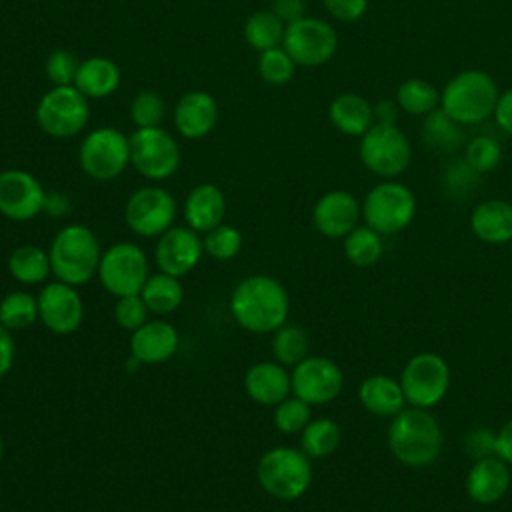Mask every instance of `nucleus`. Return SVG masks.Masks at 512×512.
Returning a JSON list of instances; mask_svg holds the SVG:
<instances>
[{"label": "nucleus", "mask_w": 512, "mask_h": 512, "mask_svg": "<svg viewBox=\"0 0 512 512\" xmlns=\"http://www.w3.org/2000/svg\"><path fill=\"white\" fill-rule=\"evenodd\" d=\"M290 296L280 280L268 274L242 278L230 294V314L252 334H272L286 324Z\"/></svg>", "instance_id": "nucleus-1"}, {"label": "nucleus", "mask_w": 512, "mask_h": 512, "mask_svg": "<svg viewBox=\"0 0 512 512\" xmlns=\"http://www.w3.org/2000/svg\"><path fill=\"white\" fill-rule=\"evenodd\" d=\"M388 446L398 462L422 468L438 458L442 450V428L426 408H404L392 416Z\"/></svg>", "instance_id": "nucleus-2"}, {"label": "nucleus", "mask_w": 512, "mask_h": 512, "mask_svg": "<svg viewBox=\"0 0 512 512\" xmlns=\"http://www.w3.org/2000/svg\"><path fill=\"white\" fill-rule=\"evenodd\" d=\"M102 248L96 234L84 224H68L50 242L48 258L56 280L82 286L98 272Z\"/></svg>", "instance_id": "nucleus-3"}, {"label": "nucleus", "mask_w": 512, "mask_h": 512, "mask_svg": "<svg viewBox=\"0 0 512 512\" xmlns=\"http://www.w3.org/2000/svg\"><path fill=\"white\" fill-rule=\"evenodd\" d=\"M494 78L482 70H464L450 78L440 92V108L462 126L480 124L494 114L498 102Z\"/></svg>", "instance_id": "nucleus-4"}, {"label": "nucleus", "mask_w": 512, "mask_h": 512, "mask_svg": "<svg viewBox=\"0 0 512 512\" xmlns=\"http://www.w3.org/2000/svg\"><path fill=\"white\" fill-rule=\"evenodd\" d=\"M260 488L278 500H296L312 484L310 458L292 446H274L266 450L256 464Z\"/></svg>", "instance_id": "nucleus-5"}, {"label": "nucleus", "mask_w": 512, "mask_h": 512, "mask_svg": "<svg viewBox=\"0 0 512 512\" xmlns=\"http://www.w3.org/2000/svg\"><path fill=\"white\" fill-rule=\"evenodd\" d=\"M416 216L414 192L394 180L376 184L362 202V218L366 226L374 228L382 236L402 232Z\"/></svg>", "instance_id": "nucleus-6"}, {"label": "nucleus", "mask_w": 512, "mask_h": 512, "mask_svg": "<svg viewBox=\"0 0 512 512\" xmlns=\"http://www.w3.org/2000/svg\"><path fill=\"white\" fill-rule=\"evenodd\" d=\"M96 276L102 288L116 298L140 294L150 276V262L134 242H116L102 252Z\"/></svg>", "instance_id": "nucleus-7"}, {"label": "nucleus", "mask_w": 512, "mask_h": 512, "mask_svg": "<svg viewBox=\"0 0 512 512\" xmlns=\"http://www.w3.org/2000/svg\"><path fill=\"white\" fill-rule=\"evenodd\" d=\"M358 154L372 174L394 178L410 166L412 146L396 124L374 122L368 132L362 134Z\"/></svg>", "instance_id": "nucleus-8"}, {"label": "nucleus", "mask_w": 512, "mask_h": 512, "mask_svg": "<svg viewBox=\"0 0 512 512\" xmlns=\"http://www.w3.org/2000/svg\"><path fill=\"white\" fill-rule=\"evenodd\" d=\"M404 398L410 406L432 408L444 400L450 388V366L434 352L412 356L400 376Z\"/></svg>", "instance_id": "nucleus-9"}, {"label": "nucleus", "mask_w": 512, "mask_h": 512, "mask_svg": "<svg viewBox=\"0 0 512 512\" xmlns=\"http://www.w3.org/2000/svg\"><path fill=\"white\" fill-rule=\"evenodd\" d=\"M80 168L92 180H114L130 164V138L116 128H96L80 144Z\"/></svg>", "instance_id": "nucleus-10"}, {"label": "nucleus", "mask_w": 512, "mask_h": 512, "mask_svg": "<svg viewBox=\"0 0 512 512\" xmlns=\"http://www.w3.org/2000/svg\"><path fill=\"white\" fill-rule=\"evenodd\" d=\"M88 118V98L74 84L54 86L40 98L36 108L38 126L54 138H68L78 134L86 126Z\"/></svg>", "instance_id": "nucleus-11"}, {"label": "nucleus", "mask_w": 512, "mask_h": 512, "mask_svg": "<svg viewBox=\"0 0 512 512\" xmlns=\"http://www.w3.org/2000/svg\"><path fill=\"white\" fill-rule=\"evenodd\" d=\"M130 164L148 180H166L180 166V148L160 126L138 128L130 136Z\"/></svg>", "instance_id": "nucleus-12"}, {"label": "nucleus", "mask_w": 512, "mask_h": 512, "mask_svg": "<svg viewBox=\"0 0 512 512\" xmlns=\"http://www.w3.org/2000/svg\"><path fill=\"white\" fill-rule=\"evenodd\" d=\"M282 48L298 66L314 68L326 64L334 56L338 36L328 22L304 16L286 26Z\"/></svg>", "instance_id": "nucleus-13"}, {"label": "nucleus", "mask_w": 512, "mask_h": 512, "mask_svg": "<svg viewBox=\"0 0 512 512\" xmlns=\"http://www.w3.org/2000/svg\"><path fill=\"white\" fill-rule=\"evenodd\" d=\"M124 218L128 228L142 238L162 236L174 224L176 200L160 186L138 188L126 202Z\"/></svg>", "instance_id": "nucleus-14"}, {"label": "nucleus", "mask_w": 512, "mask_h": 512, "mask_svg": "<svg viewBox=\"0 0 512 512\" xmlns=\"http://www.w3.org/2000/svg\"><path fill=\"white\" fill-rule=\"evenodd\" d=\"M290 378L292 394L310 406L332 402L344 386L340 366L326 356H306L292 368Z\"/></svg>", "instance_id": "nucleus-15"}, {"label": "nucleus", "mask_w": 512, "mask_h": 512, "mask_svg": "<svg viewBox=\"0 0 512 512\" xmlns=\"http://www.w3.org/2000/svg\"><path fill=\"white\" fill-rule=\"evenodd\" d=\"M38 298V316L44 328L56 336L74 334L84 322V302L76 286L54 280L42 286Z\"/></svg>", "instance_id": "nucleus-16"}, {"label": "nucleus", "mask_w": 512, "mask_h": 512, "mask_svg": "<svg viewBox=\"0 0 512 512\" xmlns=\"http://www.w3.org/2000/svg\"><path fill=\"white\" fill-rule=\"evenodd\" d=\"M46 192L26 170L10 168L0 172V214L14 222L36 218L44 210Z\"/></svg>", "instance_id": "nucleus-17"}, {"label": "nucleus", "mask_w": 512, "mask_h": 512, "mask_svg": "<svg viewBox=\"0 0 512 512\" xmlns=\"http://www.w3.org/2000/svg\"><path fill=\"white\" fill-rule=\"evenodd\" d=\"M204 254L202 238L190 226H172L158 236L154 248V262L160 272L182 278L192 272Z\"/></svg>", "instance_id": "nucleus-18"}, {"label": "nucleus", "mask_w": 512, "mask_h": 512, "mask_svg": "<svg viewBox=\"0 0 512 512\" xmlns=\"http://www.w3.org/2000/svg\"><path fill=\"white\" fill-rule=\"evenodd\" d=\"M362 216V206L346 190H330L318 198L312 210V222L316 230L326 238L348 236Z\"/></svg>", "instance_id": "nucleus-19"}, {"label": "nucleus", "mask_w": 512, "mask_h": 512, "mask_svg": "<svg viewBox=\"0 0 512 512\" xmlns=\"http://www.w3.org/2000/svg\"><path fill=\"white\" fill-rule=\"evenodd\" d=\"M180 346L178 330L166 320H148L130 336V354L138 364H164Z\"/></svg>", "instance_id": "nucleus-20"}, {"label": "nucleus", "mask_w": 512, "mask_h": 512, "mask_svg": "<svg viewBox=\"0 0 512 512\" xmlns=\"http://www.w3.org/2000/svg\"><path fill=\"white\" fill-rule=\"evenodd\" d=\"M244 390L256 404L276 406L292 394V378L280 362L262 360L246 370Z\"/></svg>", "instance_id": "nucleus-21"}, {"label": "nucleus", "mask_w": 512, "mask_h": 512, "mask_svg": "<svg viewBox=\"0 0 512 512\" xmlns=\"http://www.w3.org/2000/svg\"><path fill=\"white\" fill-rule=\"evenodd\" d=\"M510 464L498 456L474 460L466 474V492L476 504H494L510 488Z\"/></svg>", "instance_id": "nucleus-22"}, {"label": "nucleus", "mask_w": 512, "mask_h": 512, "mask_svg": "<svg viewBox=\"0 0 512 512\" xmlns=\"http://www.w3.org/2000/svg\"><path fill=\"white\" fill-rule=\"evenodd\" d=\"M218 122L216 100L202 90L184 94L174 108V124L186 138H202L214 130Z\"/></svg>", "instance_id": "nucleus-23"}, {"label": "nucleus", "mask_w": 512, "mask_h": 512, "mask_svg": "<svg viewBox=\"0 0 512 512\" xmlns=\"http://www.w3.org/2000/svg\"><path fill=\"white\" fill-rule=\"evenodd\" d=\"M226 216V198L216 184H198L190 190L184 202L186 226L200 232H210L220 226Z\"/></svg>", "instance_id": "nucleus-24"}, {"label": "nucleus", "mask_w": 512, "mask_h": 512, "mask_svg": "<svg viewBox=\"0 0 512 512\" xmlns=\"http://www.w3.org/2000/svg\"><path fill=\"white\" fill-rule=\"evenodd\" d=\"M470 228L482 242H512V204L506 200L480 202L470 214Z\"/></svg>", "instance_id": "nucleus-25"}, {"label": "nucleus", "mask_w": 512, "mask_h": 512, "mask_svg": "<svg viewBox=\"0 0 512 512\" xmlns=\"http://www.w3.org/2000/svg\"><path fill=\"white\" fill-rule=\"evenodd\" d=\"M358 400L364 410L376 416H396L404 410V390L400 380L386 374H372L362 380L358 388Z\"/></svg>", "instance_id": "nucleus-26"}, {"label": "nucleus", "mask_w": 512, "mask_h": 512, "mask_svg": "<svg viewBox=\"0 0 512 512\" xmlns=\"http://www.w3.org/2000/svg\"><path fill=\"white\" fill-rule=\"evenodd\" d=\"M328 116L332 126L346 136H362L374 124L372 104L356 92L338 94L330 102Z\"/></svg>", "instance_id": "nucleus-27"}, {"label": "nucleus", "mask_w": 512, "mask_h": 512, "mask_svg": "<svg viewBox=\"0 0 512 512\" xmlns=\"http://www.w3.org/2000/svg\"><path fill=\"white\" fill-rule=\"evenodd\" d=\"M120 84V70L118 66L104 56H92L80 62L74 86L86 98H104L110 96Z\"/></svg>", "instance_id": "nucleus-28"}, {"label": "nucleus", "mask_w": 512, "mask_h": 512, "mask_svg": "<svg viewBox=\"0 0 512 512\" xmlns=\"http://www.w3.org/2000/svg\"><path fill=\"white\" fill-rule=\"evenodd\" d=\"M140 296L152 314L168 316L180 308L184 300V286L180 278L158 270L156 274L148 276Z\"/></svg>", "instance_id": "nucleus-29"}, {"label": "nucleus", "mask_w": 512, "mask_h": 512, "mask_svg": "<svg viewBox=\"0 0 512 512\" xmlns=\"http://www.w3.org/2000/svg\"><path fill=\"white\" fill-rule=\"evenodd\" d=\"M422 140L436 152H456L464 146L466 134L460 122L450 118L440 106L424 116Z\"/></svg>", "instance_id": "nucleus-30"}, {"label": "nucleus", "mask_w": 512, "mask_h": 512, "mask_svg": "<svg viewBox=\"0 0 512 512\" xmlns=\"http://www.w3.org/2000/svg\"><path fill=\"white\" fill-rule=\"evenodd\" d=\"M8 272L10 276L24 284L34 286L46 282V278L52 274L48 252L38 248L36 244H22L16 246L8 256Z\"/></svg>", "instance_id": "nucleus-31"}, {"label": "nucleus", "mask_w": 512, "mask_h": 512, "mask_svg": "<svg viewBox=\"0 0 512 512\" xmlns=\"http://www.w3.org/2000/svg\"><path fill=\"white\" fill-rule=\"evenodd\" d=\"M342 440V430L332 418H312L300 432V450L310 458L330 456Z\"/></svg>", "instance_id": "nucleus-32"}, {"label": "nucleus", "mask_w": 512, "mask_h": 512, "mask_svg": "<svg viewBox=\"0 0 512 512\" xmlns=\"http://www.w3.org/2000/svg\"><path fill=\"white\" fill-rule=\"evenodd\" d=\"M38 320V298L34 294L26 290H14L0 300V324L10 332L26 330Z\"/></svg>", "instance_id": "nucleus-33"}, {"label": "nucleus", "mask_w": 512, "mask_h": 512, "mask_svg": "<svg viewBox=\"0 0 512 512\" xmlns=\"http://www.w3.org/2000/svg\"><path fill=\"white\" fill-rule=\"evenodd\" d=\"M382 252V234L370 226H356L348 236H344V256L358 268L374 266L382 258Z\"/></svg>", "instance_id": "nucleus-34"}, {"label": "nucleus", "mask_w": 512, "mask_h": 512, "mask_svg": "<svg viewBox=\"0 0 512 512\" xmlns=\"http://www.w3.org/2000/svg\"><path fill=\"white\" fill-rule=\"evenodd\" d=\"M284 32V22L272 10H258L248 16L244 24V38L258 52L278 48L284 40Z\"/></svg>", "instance_id": "nucleus-35"}, {"label": "nucleus", "mask_w": 512, "mask_h": 512, "mask_svg": "<svg viewBox=\"0 0 512 512\" xmlns=\"http://www.w3.org/2000/svg\"><path fill=\"white\" fill-rule=\"evenodd\" d=\"M272 356L282 366H296L310 352V336L298 324H282L272 332Z\"/></svg>", "instance_id": "nucleus-36"}, {"label": "nucleus", "mask_w": 512, "mask_h": 512, "mask_svg": "<svg viewBox=\"0 0 512 512\" xmlns=\"http://www.w3.org/2000/svg\"><path fill=\"white\" fill-rule=\"evenodd\" d=\"M396 102L410 116H426L440 106V92L428 80L408 78L398 86Z\"/></svg>", "instance_id": "nucleus-37"}, {"label": "nucleus", "mask_w": 512, "mask_h": 512, "mask_svg": "<svg viewBox=\"0 0 512 512\" xmlns=\"http://www.w3.org/2000/svg\"><path fill=\"white\" fill-rule=\"evenodd\" d=\"M204 252L214 260H230L240 254L244 238L242 232L230 224H220L204 234Z\"/></svg>", "instance_id": "nucleus-38"}, {"label": "nucleus", "mask_w": 512, "mask_h": 512, "mask_svg": "<svg viewBox=\"0 0 512 512\" xmlns=\"http://www.w3.org/2000/svg\"><path fill=\"white\" fill-rule=\"evenodd\" d=\"M274 426L282 434H298L312 420L310 404L298 396H288L274 406Z\"/></svg>", "instance_id": "nucleus-39"}, {"label": "nucleus", "mask_w": 512, "mask_h": 512, "mask_svg": "<svg viewBox=\"0 0 512 512\" xmlns=\"http://www.w3.org/2000/svg\"><path fill=\"white\" fill-rule=\"evenodd\" d=\"M500 158H502V148L492 136H484V134L474 136L464 148L466 164L478 174H486L494 170L500 164Z\"/></svg>", "instance_id": "nucleus-40"}, {"label": "nucleus", "mask_w": 512, "mask_h": 512, "mask_svg": "<svg viewBox=\"0 0 512 512\" xmlns=\"http://www.w3.org/2000/svg\"><path fill=\"white\" fill-rule=\"evenodd\" d=\"M296 62L290 58V54L284 48H270L260 52L258 58V72L268 84H286L294 74Z\"/></svg>", "instance_id": "nucleus-41"}, {"label": "nucleus", "mask_w": 512, "mask_h": 512, "mask_svg": "<svg viewBox=\"0 0 512 512\" xmlns=\"http://www.w3.org/2000/svg\"><path fill=\"white\" fill-rule=\"evenodd\" d=\"M164 100L154 90H142L130 104V118L138 128L158 126L164 118Z\"/></svg>", "instance_id": "nucleus-42"}, {"label": "nucleus", "mask_w": 512, "mask_h": 512, "mask_svg": "<svg viewBox=\"0 0 512 512\" xmlns=\"http://www.w3.org/2000/svg\"><path fill=\"white\" fill-rule=\"evenodd\" d=\"M148 314H150V310L144 304L140 294L120 296L114 302V320L120 328H124L128 332H134L144 322H148Z\"/></svg>", "instance_id": "nucleus-43"}, {"label": "nucleus", "mask_w": 512, "mask_h": 512, "mask_svg": "<svg viewBox=\"0 0 512 512\" xmlns=\"http://www.w3.org/2000/svg\"><path fill=\"white\" fill-rule=\"evenodd\" d=\"M478 176L480 174L474 172L464 158H458L446 166L442 176V186L450 196H466L474 188Z\"/></svg>", "instance_id": "nucleus-44"}, {"label": "nucleus", "mask_w": 512, "mask_h": 512, "mask_svg": "<svg viewBox=\"0 0 512 512\" xmlns=\"http://www.w3.org/2000/svg\"><path fill=\"white\" fill-rule=\"evenodd\" d=\"M78 58L68 50H54L46 60V76L54 86H72L78 72Z\"/></svg>", "instance_id": "nucleus-45"}, {"label": "nucleus", "mask_w": 512, "mask_h": 512, "mask_svg": "<svg viewBox=\"0 0 512 512\" xmlns=\"http://www.w3.org/2000/svg\"><path fill=\"white\" fill-rule=\"evenodd\" d=\"M464 450L474 458H486V456H496V434L488 428H476L470 430L464 436Z\"/></svg>", "instance_id": "nucleus-46"}, {"label": "nucleus", "mask_w": 512, "mask_h": 512, "mask_svg": "<svg viewBox=\"0 0 512 512\" xmlns=\"http://www.w3.org/2000/svg\"><path fill=\"white\" fill-rule=\"evenodd\" d=\"M326 10L340 22H354L364 16L368 0H322Z\"/></svg>", "instance_id": "nucleus-47"}, {"label": "nucleus", "mask_w": 512, "mask_h": 512, "mask_svg": "<svg viewBox=\"0 0 512 512\" xmlns=\"http://www.w3.org/2000/svg\"><path fill=\"white\" fill-rule=\"evenodd\" d=\"M272 12L288 26L306 16V0H272Z\"/></svg>", "instance_id": "nucleus-48"}, {"label": "nucleus", "mask_w": 512, "mask_h": 512, "mask_svg": "<svg viewBox=\"0 0 512 512\" xmlns=\"http://www.w3.org/2000/svg\"><path fill=\"white\" fill-rule=\"evenodd\" d=\"M16 358V344H14V336L8 328H4L0 324V378H4L14 364Z\"/></svg>", "instance_id": "nucleus-49"}, {"label": "nucleus", "mask_w": 512, "mask_h": 512, "mask_svg": "<svg viewBox=\"0 0 512 512\" xmlns=\"http://www.w3.org/2000/svg\"><path fill=\"white\" fill-rule=\"evenodd\" d=\"M494 118H496L498 128H502L506 134L512 136V88L498 96V102L494 108Z\"/></svg>", "instance_id": "nucleus-50"}, {"label": "nucleus", "mask_w": 512, "mask_h": 512, "mask_svg": "<svg viewBox=\"0 0 512 512\" xmlns=\"http://www.w3.org/2000/svg\"><path fill=\"white\" fill-rule=\"evenodd\" d=\"M496 456L512 464V418L496 432Z\"/></svg>", "instance_id": "nucleus-51"}, {"label": "nucleus", "mask_w": 512, "mask_h": 512, "mask_svg": "<svg viewBox=\"0 0 512 512\" xmlns=\"http://www.w3.org/2000/svg\"><path fill=\"white\" fill-rule=\"evenodd\" d=\"M374 108V122L378 124H396L400 106L394 100H380Z\"/></svg>", "instance_id": "nucleus-52"}, {"label": "nucleus", "mask_w": 512, "mask_h": 512, "mask_svg": "<svg viewBox=\"0 0 512 512\" xmlns=\"http://www.w3.org/2000/svg\"><path fill=\"white\" fill-rule=\"evenodd\" d=\"M68 210H70V200L66 194H62V192L46 194L42 212H48L50 216H64Z\"/></svg>", "instance_id": "nucleus-53"}, {"label": "nucleus", "mask_w": 512, "mask_h": 512, "mask_svg": "<svg viewBox=\"0 0 512 512\" xmlns=\"http://www.w3.org/2000/svg\"><path fill=\"white\" fill-rule=\"evenodd\" d=\"M2 456H4V440H2V434H0V462H2Z\"/></svg>", "instance_id": "nucleus-54"}, {"label": "nucleus", "mask_w": 512, "mask_h": 512, "mask_svg": "<svg viewBox=\"0 0 512 512\" xmlns=\"http://www.w3.org/2000/svg\"><path fill=\"white\" fill-rule=\"evenodd\" d=\"M510 252H512V248H510Z\"/></svg>", "instance_id": "nucleus-55"}]
</instances>
